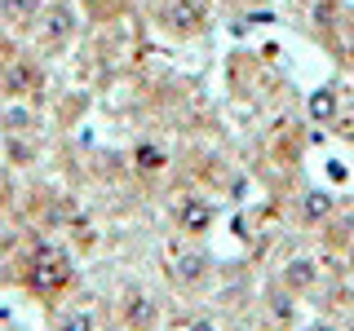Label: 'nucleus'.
I'll use <instances>...</instances> for the list:
<instances>
[{"label":"nucleus","instance_id":"1","mask_svg":"<svg viewBox=\"0 0 354 331\" xmlns=\"http://www.w3.org/2000/svg\"><path fill=\"white\" fill-rule=\"evenodd\" d=\"M14 283L27 287L36 301L58 305L62 292H71V287H75V261L66 257V248H58L53 239L31 234L27 252H22V261L14 265Z\"/></svg>","mask_w":354,"mask_h":331},{"label":"nucleus","instance_id":"2","mask_svg":"<svg viewBox=\"0 0 354 331\" xmlns=\"http://www.w3.org/2000/svg\"><path fill=\"white\" fill-rule=\"evenodd\" d=\"M164 279H169V287L177 296L195 301V296L213 283V257L199 248V239L177 234V239H169V248H164Z\"/></svg>","mask_w":354,"mask_h":331},{"label":"nucleus","instance_id":"3","mask_svg":"<svg viewBox=\"0 0 354 331\" xmlns=\"http://www.w3.org/2000/svg\"><path fill=\"white\" fill-rule=\"evenodd\" d=\"M84 9H75V0H44L36 27H31V49L40 53L44 62L49 58H62L75 40H80V27H84Z\"/></svg>","mask_w":354,"mask_h":331},{"label":"nucleus","instance_id":"4","mask_svg":"<svg viewBox=\"0 0 354 331\" xmlns=\"http://www.w3.org/2000/svg\"><path fill=\"white\" fill-rule=\"evenodd\" d=\"M147 22L177 44L199 40L213 27V0H147Z\"/></svg>","mask_w":354,"mask_h":331},{"label":"nucleus","instance_id":"5","mask_svg":"<svg viewBox=\"0 0 354 331\" xmlns=\"http://www.w3.org/2000/svg\"><path fill=\"white\" fill-rule=\"evenodd\" d=\"M44 93H49V66L31 44L0 66V97L5 102H27V106H44Z\"/></svg>","mask_w":354,"mask_h":331},{"label":"nucleus","instance_id":"6","mask_svg":"<svg viewBox=\"0 0 354 331\" xmlns=\"http://www.w3.org/2000/svg\"><path fill=\"white\" fill-rule=\"evenodd\" d=\"M111 323H115V331H160L169 323V314H164L160 296H155L147 283L129 279L111 296Z\"/></svg>","mask_w":354,"mask_h":331},{"label":"nucleus","instance_id":"7","mask_svg":"<svg viewBox=\"0 0 354 331\" xmlns=\"http://www.w3.org/2000/svg\"><path fill=\"white\" fill-rule=\"evenodd\" d=\"M129 172L138 185H147V190H164V185L177 177V163L169 146H160V141H138V146L129 150Z\"/></svg>","mask_w":354,"mask_h":331},{"label":"nucleus","instance_id":"8","mask_svg":"<svg viewBox=\"0 0 354 331\" xmlns=\"http://www.w3.org/2000/svg\"><path fill=\"white\" fill-rule=\"evenodd\" d=\"M169 217H173V225H177V234H191V239H199L208 225H213V203H208L199 190H191V194H177V199H169Z\"/></svg>","mask_w":354,"mask_h":331},{"label":"nucleus","instance_id":"9","mask_svg":"<svg viewBox=\"0 0 354 331\" xmlns=\"http://www.w3.org/2000/svg\"><path fill=\"white\" fill-rule=\"evenodd\" d=\"M40 9H44V0H0V22H5L18 40H27L31 27H36V18H40Z\"/></svg>","mask_w":354,"mask_h":331},{"label":"nucleus","instance_id":"10","mask_svg":"<svg viewBox=\"0 0 354 331\" xmlns=\"http://www.w3.org/2000/svg\"><path fill=\"white\" fill-rule=\"evenodd\" d=\"M315 261L310 257H292L288 261V270H283V283H288V292H306V287H315Z\"/></svg>","mask_w":354,"mask_h":331},{"label":"nucleus","instance_id":"11","mask_svg":"<svg viewBox=\"0 0 354 331\" xmlns=\"http://www.w3.org/2000/svg\"><path fill=\"white\" fill-rule=\"evenodd\" d=\"M18 49H22V40H18V36H14V31H9V27H5V22H0V66H5L9 58H14V53H18Z\"/></svg>","mask_w":354,"mask_h":331}]
</instances>
